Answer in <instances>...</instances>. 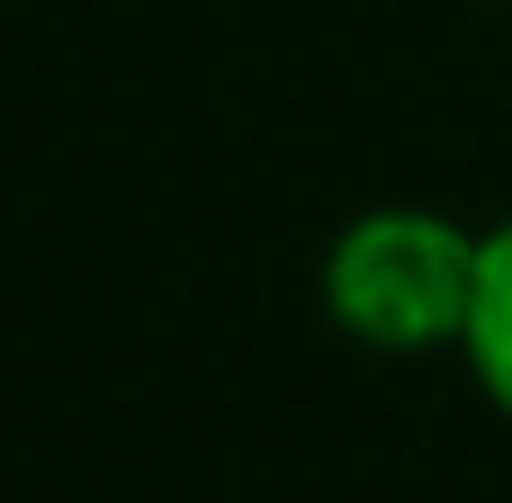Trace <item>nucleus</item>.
<instances>
[{"label": "nucleus", "instance_id": "f257e3e1", "mask_svg": "<svg viewBox=\"0 0 512 503\" xmlns=\"http://www.w3.org/2000/svg\"><path fill=\"white\" fill-rule=\"evenodd\" d=\"M324 306L378 351L450 342L468 333V306H477V243L414 207L360 216L324 261Z\"/></svg>", "mask_w": 512, "mask_h": 503}, {"label": "nucleus", "instance_id": "f03ea898", "mask_svg": "<svg viewBox=\"0 0 512 503\" xmlns=\"http://www.w3.org/2000/svg\"><path fill=\"white\" fill-rule=\"evenodd\" d=\"M468 351L486 396L512 414V225L477 243V306H468Z\"/></svg>", "mask_w": 512, "mask_h": 503}]
</instances>
